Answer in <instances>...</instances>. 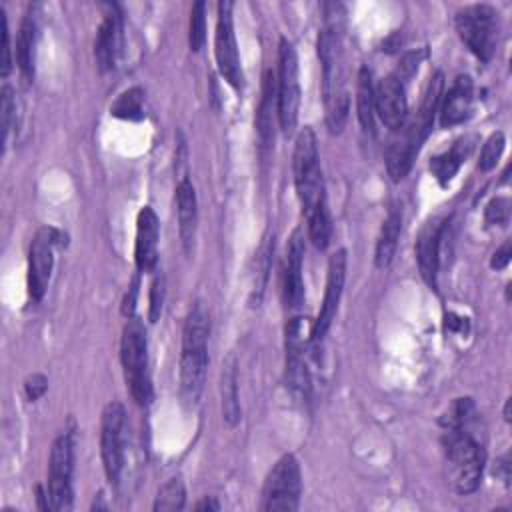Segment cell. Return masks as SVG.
<instances>
[{
  "mask_svg": "<svg viewBox=\"0 0 512 512\" xmlns=\"http://www.w3.org/2000/svg\"><path fill=\"white\" fill-rule=\"evenodd\" d=\"M456 32L466 48L482 62H488L498 42V12L488 4H470L456 12Z\"/></svg>",
  "mask_w": 512,
  "mask_h": 512,
  "instance_id": "7",
  "label": "cell"
},
{
  "mask_svg": "<svg viewBox=\"0 0 512 512\" xmlns=\"http://www.w3.org/2000/svg\"><path fill=\"white\" fill-rule=\"evenodd\" d=\"M374 82L370 68L362 66L356 80V114L364 132H374Z\"/></svg>",
  "mask_w": 512,
  "mask_h": 512,
  "instance_id": "27",
  "label": "cell"
},
{
  "mask_svg": "<svg viewBox=\"0 0 512 512\" xmlns=\"http://www.w3.org/2000/svg\"><path fill=\"white\" fill-rule=\"evenodd\" d=\"M316 46L322 64V100L326 108V126L330 134H340L348 118L350 102L344 86L342 40L336 20H328V24L320 30Z\"/></svg>",
  "mask_w": 512,
  "mask_h": 512,
  "instance_id": "1",
  "label": "cell"
},
{
  "mask_svg": "<svg viewBox=\"0 0 512 512\" xmlns=\"http://www.w3.org/2000/svg\"><path fill=\"white\" fill-rule=\"evenodd\" d=\"M186 504V490L184 482L180 478H170L164 482L154 498V510L164 512V510H182Z\"/></svg>",
  "mask_w": 512,
  "mask_h": 512,
  "instance_id": "30",
  "label": "cell"
},
{
  "mask_svg": "<svg viewBox=\"0 0 512 512\" xmlns=\"http://www.w3.org/2000/svg\"><path fill=\"white\" fill-rule=\"evenodd\" d=\"M504 418L510 420V400H506V406H504Z\"/></svg>",
  "mask_w": 512,
  "mask_h": 512,
  "instance_id": "42",
  "label": "cell"
},
{
  "mask_svg": "<svg viewBox=\"0 0 512 512\" xmlns=\"http://www.w3.org/2000/svg\"><path fill=\"white\" fill-rule=\"evenodd\" d=\"M138 286H140V280H138V274L134 276L124 300H122V314L126 318H132L134 316V308H136V296H138Z\"/></svg>",
  "mask_w": 512,
  "mask_h": 512,
  "instance_id": "39",
  "label": "cell"
},
{
  "mask_svg": "<svg viewBox=\"0 0 512 512\" xmlns=\"http://www.w3.org/2000/svg\"><path fill=\"white\" fill-rule=\"evenodd\" d=\"M302 494V472L294 454H284L270 468L264 488L260 508L266 512L284 510L294 512L300 504Z\"/></svg>",
  "mask_w": 512,
  "mask_h": 512,
  "instance_id": "9",
  "label": "cell"
},
{
  "mask_svg": "<svg viewBox=\"0 0 512 512\" xmlns=\"http://www.w3.org/2000/svg\"><path fill=\"white\" fill-rule=\"evenodd\" d=\"M302 260H304V236L300 230H294V234L288 240L284 268H282V298L286 308H300L304 302Z\"/></svg>",
  "mask_w": 512,
  "mask_h": 512,
  "instance_id": "19",
  "label": "cell"
},
{
  "mask_svg": "<svg viewBox=\"0 0 512 512\" xmlns=\"http://www.w3.org/2000/svg\"><path fill=\"white\" fill-rule=\"evenodd\" d=\"M292 170H294V184H296V192H298L306 222L328 214L326 188H324L316 136L308 126L302 128L296 136Z\"/></svg>",
  "mask_w": 512,
  "mask_h": 512,
  "instance_id": "3",
  "label": "cell"
},
{
  "mask_svg": "<svg viewBox=\"0 0 512 512\" xmlns=\"http://www.w3.org/2000/svg\"><path fill=\"white\" fill-rule=\"evenodd\" d=\"M110 114L114 118H122V120H142L146 116L144 114V90L138 86L124 90L110 106Z\"/></svg>",
  "mask_w": 512,
  "mask_h": 512,
  "instance_id": "28",
  "label": "cell"
},
{
  "mask_svg": "<svg viewBox=\"0 0 512 512\" xmlns=\"http://www.w3.org/2000/svg\"><path fill=\"white\" fill-rule=\"evenodd\" d=\"M300 112V80L298 56L294 44L286 38L278 46V82H276V114L284 134H292Z\"/></svg>",
  "mask_w": 512,
  "mask_h": 512,
  "instance_id": "8",
  "label": "cell"
},
{
  "mask_svg": "<svg viewBox=\"0 0 512 512\" xmlns=\"http://www.w3.org/2000/svg\"><path fill=\"white\" fill-rule=\"evenodd\" d=\"M36 38H38V24L32 12H28L20 24L18 38H16V64L24 80L34 78V62H36Z\"/></svg>",
  "mask_w": 512,
  "mask_h": 512,
  "instance_id": "26",
  "label": "cell"
},
{
  "mask_svg": "<svg viewBox=\"0 0 512 512\" xmlns=\"http://www.w3.org/2000/svg\"><path fill=\"white\" fill-rule=\"evenodd\" d=\"M284 336L286 388L298 402H306L310 398L308 356L312 350V322H308V318L294 316L288 320Z\"/></svg>",
  "mask_w": 512,
  "mask_h": 512,
  "instance_id": "6",
  "label": "cell"
},
{
  "mask_svg": "<svg viewBox=\"0 0 512 512\" xmlns=\"http://www.w3.org/2000/svg\"><path fill=\"white\" fill-rule=\"evenodd\" d=\"M474 110V84L466 74L456 76L444 98L440 100V126L452 128L466 122Z\"/></svg>",
  "mask_w": 512,
  "mask_h": 512,
  "instance_id": "21",
  "label": "cell"
},
{
  "mask_svg": "<svg viewBox=\"0 0 512 512\" xmlns=\"http://www.w3.org/2000/svg\"><path fill=\"white\" fill-rule=\"evenodd\" d=\"M120 360L124 368L126 386L140 406L152 402V380L148 368V340L144 324L138 318H128L120 338Z\"/></svg>",
  "mask_w": 512,
  "mask_h": 512,
  "instance_id": "5",
  "label": "cell"
},
{
  "mask_svg": "<svg viewBox=\"0 0 512 512\" xmlns=\"http://www.w3.org/2000/svg\"><path fill=\"white\" fill-rule=\"evenodd\" d=\"M474 410V402L472 398H456L452 402V406L448 408V412L440 418V424L442 428H464L470 414Z\"/></svg>",
  "mask_w": 512,
  "mask_h": 512,
  "instance_id": "33",
  "label": "cell"
},
{
  "mask_svg": "<svg viewBox=\"0 0 512 512\" xmlns=\"http://www.w3.org/2000/svg\"><path fill=\"white\" fill-rule=\"evenodd\" d=\"M0 22H2V60H0V74L6 78L10 68H12V50H10V30H8V20H6V12L0 6Z\"/></svg>",
  "mask_w": 512,
  "mask_h": 512,
  "instance_id": "37",
  "label": "cell"
},
{
  "mask_svg": "<svg viewBox=\"0 0 512 512\" xmlns=\"http://www.w3.org/2000/svg\"><path fill=\"white\" fill-rule=\"evenodd\" d=\"M274 76L272 72H266L264 76V92H262V102L258 108V116H256V128L260 134V140L264 146H268V142L272 140L274 132H272V102H274Z\"/></svg>",
  "mask_w": 512,
  "mask_h": 512,
  "instance_id": "29",
  "label": "cell"
},
{
  "mask_svg": "<svg viewBox=\"0 0 512 512\" xmlns=\"http://www.w3.org/2000/svg\"><path fill=\"white\" fill-rule=\"evenodd\" d=\"M206 42V2L198 0L190 8V26H188V44L192 52H200Z\"/></svg>",
  "mask_w": 512,
  "mask_h": 512,
  "instance_id": "31",
  "label": "cell"
},
{
  "mask_svg": "<svg viewBox=\"0 0 512 512\" xmlns=\"http://www.w3.org/2000/svg\"><path fill=\"white\" fill-rule=\"evenodd\" d=\"M510 256H512V242L510 240H506L494 254H492V260H490V266L494 268V270H502V268H506L508 266V262H510Z\"/></svg>",
  "mask_w": 512,
  "mask_h": 512,
  "instance_id": "40",
  "label": "cell"
},
{
  "mask_svg": "<svg viewBox=\"0 0 512 512\" xmlns=\"http://www.w3.org/2000/svg\"><path fill=\"white\" fill-rule=\"evenodd\" d=\"M346 282V250H336L328 260V278H326V290L322 298V306L318 312V318L312 322V352L318 350V346L324 342L342 298Z\"/></svg>",
  "mask_w": 512,
  "mask_h": 512,
  "instance_id": "14",
  "label": "cell"
},
{
  "mask_svg": "<svg viewBox=\"0 0 512 512\" xmlns=\"http://www.w3.org/2000/svg\"><path fill=\"white\" fill-rule=\"evenodd\" d=\"M444 216L430 218L418 232L416 238V262L420 276L430 288H438V264H440V238L446 226Z\"/></svg>",
  "mask_w": 512,
  "mask_h": 512,
  "instance_id": "15",
  "label": "cell"
},
{
  "mask_svg": "<svg viewBox=\"0 0 512 512\" xmlns=\"http://www.w3.org/2000/svg\"><path fill=\"white\" fill-rule=\"evenodd\" d=\"M0 110H2V142L6 146L8 134H10L12 124H14V114H16V98H14V90L10 86L2 88Z\"/></svg>",
  "mask_w": 512,
  "mask_h": 512,
  "instance_id": "36",
  "label": "cell"
},
{
  "mask_svg": "<svg viewBox=\"0 0 512 512\" xmlns=\"http://www.w3.org/2000/svg\"><path fill=\"white\" fill-rule=\"evenodd\" d=\"M474 140H476L474 136H462V138L454 140L448 150L430 158V172L434 174V178L438 180L440 186H446L456 176V172L466 162L468 154L472 152Z\"/></svg>",
  "mask_w": 512,
  "mask_h": 512,
  "instance_id": "23",
  "label": "cell"
},
{
  "mask_svg": "<svg viewBox=\"0 0 512 512\" xmlns=\"http://www.w3.org/2000/svg\"><path fill=\"white\" fill-rule=\"evenodd\" d=\"M208 336V312L202 302H196L184 320L180 352V398L190 408L198 404L204 390L208 368Z\"/></svg>",
  "mask_w": 512,
  "mask_h": 512,
  "instance_id": "2",
  "label": "cell"
},
{
  "mask_svg": "<svg viewBox=\"0 0 512 512\" xmlns=\"http://www.w3.org/2000/svg\"><path fill=\"white\" fill-rule=\"evenodd\" d=\"M176 216H178V232L182 240L184 252L190 256L194 250L196 224H198V202L194 184L182 176L176 186Z\"/></svg>",
  "mask_w": 512,
  "mask_h": 512,
  "instance_id": "22",
  "label": "cell"
},
{
  "mask_svg": "<svg viewBox=\"0 0 512 512\" xmlns=\"http://www.w3.org/2000/svg\"><path fill=\"white\" fill-rule=\"evenodd\" d=\"M196 510H220V504H218V500L214 498V496H206V498H202L196 506H194Z\"/></svg>",
  "mask_w": 512,
  "mask_h": 512,
  "instance_id": "41",
  "label": "cell"
},
{
  "mask_svg": "<svg viewBox=\"0 0 512 512\" xmlns=\"http://www.w3.org/2000/svg\"><path fill=\"white\" fill-rule=\"evenodd\" d=\"M72 462H74V444L72 434H60L48 456V496L52 510H68L72 506Z\"/></svg>",
  "mask_w": 512,
  "mask_h": 512,
  "instance_id": "12",
  "label": "cell"
},
{
  "mask_svg": "<svg viewBox=\"0 0 512 512\" xmlns=\"http://www.w3.org/2000/svg\"><path fill=\"white\" fill-rule=\"evenodd\" d=\"M164 274L156 270L152 284H150V296H148V320L156 322L162 314V304H164Z\"/></svg>",
  "mask_w": 512,
  "mask_h": 512,
  "instance_id": "34",
  "label": "cell"
},
{
  "mask_svg": "<svg viewBox=\"0 0 512 512\" xmlns=\"http://www.w3.org/2000/svg\"><path fill=\"white\" fill-rule=\"evenodd\" d=\"M220 406H222V420L228 426H236L240 422V400H238V374H236L234 356H228V360L222 364Z\"/></svg>",
  "mask_w": 512,
  "mask_h": 512,
  "instance_id": "25",
  "label": "cell"
},
{
  "mask_svg": "<svg viewBox=\"0 0 512 512\" xmlns=\"http://www.w3.org/2000/svg\"><path fill=\"white\" fill-rule=\"evenodd\" d=\"M234 4L228 0L218 2V20H216V34H214V54L220 76L234 88L242 90L244 86V72L240 64L236 34H234Z\"/></svg>",
  "mask_w": 512,
  "mask_h": 512,
  "instance_id": "11",
  "label": "cell"
},
{
  "mask_svg": "<svg viewBox=\"0 0 512 512\" xmlns=\"http://www.w3.org/2000/svg\"><path fill=\"white\" fill-rule=\"evenodd\" d=\"M400 230H402V208L392 206L388 210L384 222H382L380 236L376 240V250H374L376 268H388L390 266V262L396 254Z\"/></svg>",
  "mask_w": 512,
  "mask_h": 512,
  "instance_id": "24",
  "label": "cell"
},
{
  "mask_svg": "<svg viewBox=\"0 0 512 512\" xmlns=\"http://www.w3.org/2000/svg\"><path fill=\"white\" fill-rule=\"evenodd\" d=\"M510 198L506 196H496L486 204L484 210V218L488 224H498V226H506L510 220Z\"/></svg>",
  "mask_w": 512,
  "mask_h": 512,
  "instance_id": "35",
  "label": "cell"
},
{
  "mask_svg": "<svg viewBox=\"0 0 512 512\" xmlns=\"http://www.w3.org/2000/svg\"><path fill=\"white\" fill-rule=\"evenodd\" d=\"M442 444L450 486L458 494H472L482 480L486 464L484 448L470 436V432H466V428H446Z\"/></svg>",
  "mask_w": 512,
  "mask_h": 512,
  "instance_id": "4",
  "label": "cell"
},
{
  "mask_svg": "<svg viewBox=\"0 0 512 512\" xmlns=\"http://www.w3.org/2000/svg\"><path fill=\"white\" fill-rule=\"evenodd\" d=\"M394 138L390 140L386 148V170L394 182L406 178L410 172L420 146L424 144V138L408 124L404 122L398 130H394Z\"/></svg>",
  "mask_w": 512,
  "mask_h": 512,
  "instance_id": "17",
  "label": "cell"
},
{
  "mask_svg": "<svg viewBox=\"0 0 512 512\" xmlns=\"http://www.w3.org/2000/svg\"><path fill=\"white\" fill-rule=\"evenodd\" d=\"M124 430L126 412L120 402H108L100 418V456L106 478L110 484H118L124 468Z\"/></svg>",
  "mask_w": 512,
  "mask_h": 512,
  "instance_id": "10",
  "label": "cell"
},
{
  "mask_svg": "<svg viewBox=\"0 0 512 512\" xmlns=\"http://www.w3.org/2000/svg\"><path fill=\"white\" fill-rule=\"evenodd\" d=\"M504 144H506V140H504V134L500 130L492 132L486 138V142L482 144V150H480V160H478V168L482 172H488L496 166V162L500 160V156L504 152Z\"/></svg>",
  "mask_w": 512,
  "mask_h": 512,
  "instance_id": "32",
  "label": "cell"
},
{
  "mask_svg": "<svg viewBox=\"0 0 512 512\" xmlns=\"http://www.w3.org/2000/svg\"><path fill=\"white\" fill-rule=\"evenodd\" d=\"M374 108L384 126H388L390 130H398L408 120L404 82L396 74L382 78L378 86H374Z\"/></svg>",
  "mask_w": 512,
  "mask_h": 512,
  "instance_id": "16",
  "label": "cell"
},
{
  "mask_svg": "<svg viewBox=\"0 0 512 512\" xmlns=\"http://www.w3.org/2000/svg\"><path fill=\"white\" fill-rule=\"evenodd\" d=\"M104 20L94 40V56L102 72L112 70L122 48V10L118 4H104Z\"/></svg>",
  "mask_w": 512,
  "mask_h": 512,
  "instance_id": "18",
  "label": "cell"
},
{
  "mask_svg": "<svg viewBox=\"0 0 512 512\" xmlns=\"http://www.w3.org/2000/svg\"><path fill=\"white\" fill-rule=\"evenodd\" d=\"M62 242V232L52 226H42L32 242L28 252V294L34 302L42 300L46 294L52 268H54V248Z\"/></svg>",
  "mask_w": 512,
  "mask_h": 512,
  "instance_id": "13",
  "label": "cell"
},
{
  "mask_svg": "<svg viewBox=\"0 0 512 512\" xmlns=\"http://www.w3.org/2000/svg\"><path fill=\"white\" fill-rule=\"evenodd\" d=\"M46 390H48V378L40 372H34L24 380V394L30 402L40 400Z\"/></svg>",
  "mask_w": 512,
  "mask_h": 512,
  "instance_id": "38",
  "label": "cell"
},
{
  "mask_svg": "<svg viewBox=\"0 0 512 512\" xmlns=\"http://www.w3.org/2000/svg\"><path fill=\"white\" fill-rule=\"evenodd\" d=\"M158 216L150 206L140 208L136 216V240H134V262L138 272H156L158 264Z\"/></svg>",
  "mask_w": 512,
  "mask_h": 512,
  "instance_id": "20",
  "label": "cell"
}]
</instances>
